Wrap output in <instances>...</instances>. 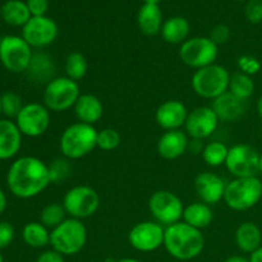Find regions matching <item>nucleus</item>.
I'll return each instance as SVG.
<instances>
[{
	"label": "nucleus",
	"mask_w": 262,
	"mask_h": 262,
	"mask_svg": "<svg viewBox=\"0 0 262 262\" xmlns=\"http://www.w3.org/2000/svg\"><path fill=\"white\" fill-rule=\"evenodd\" d=\"M15 237V230L8 222H0V250L12 245Z\"/></svg>",
	"instance_id": "39"
},
{
	"label": "nucleus",
	"mask_w": 262,
	"mask_h": 262,
	"mask_svg": "<svg viewBox=\"0 0 262 262\" xmlns=\"http://www.w3.org/2000/svg\"><path fill=\"white\" fill-rule=\"evenodd\" d=\"M189 137L183 129L165 130L158 141V154L165 160H177L187 152Z\"/></svg>",
	"instance_id": "19"
},
{
	"label": "nucleus",
	"mask_w": 262,
	"mask_h": 262,
	"mask_svg": "<svg viewBox=\"0 0 262 262\" xmlns=\"http://www.w3.org/2000/svg\"><path fill=\"white\" fill-rule=\"evenodd\" d=\"M230 76L222 64H210L194 71L191 79V86L194 94L206 100H215L229 90Z\"/></svg>",
	"instance_id": "5"
},
{
	"label": "nucleus",
	"mask_w": 262,
	"mask_h": 262,
	"mask_svg": "<svg viewBox=\"0 0 262 262\" xmlns=\"http://www.w3.org/2000/svg\"><path fill=\"white\" fill-rule=\"evenodd\" d=\"M114 262H142V261L137 260V258H130V257H125V258H122V260H118V261H114Z\"/></svg>",
	"instance_id": "48"
},
{
	"label": "nucleus",
	"mask_w": 262,
	"mask_h": 262,
	"mask_svg": "<svg viewBox=\"0 0 262 262\" xmlns=\"http://www.w3.org/2000/svg\"><path fill=\"white\" fill-rule=\"evenodd\" d=\"M258 171L262 174V154L260 155V163H258Z\"/></svg>",
	"instance_id": "50"
},
{
	"label": "nucleus",
	"mask_w": 262,
	"mask_h": 262,
	"mask_svg": "<svg viewBox=\"0 0 262 262\" xmlns=\"http://www.w3.org/2000/svg\"><path fill=\"white\" fill-rule=\"evenodd\" d=\"M73 110L78 122L91 125L96 124L104 115L102 101L96 95L92 94H81Z\"/></svg>",
	"instance_id": "22"
},
{
	"label": "nucleus",
	"mask_w": 262,
	"mask_h": 262,
	"mask_svg": "<svg viewBox=\"0 0 262 262\" xmlns=\"http://www.w3.org/2000/svg\"><path fill=\"white\" fill-rule=\"evenodd\" d=\"M209 37L216 43L217 46L225 43L230 37V30L227 25H216L210 31Z\"/></svg>",
	"instance_id": "40"
},
{
	"label": "nucleus",
	"mask_w": 262,
	"mask_h": 262,
	"mask_svg": "<svg viewBox=\"0 0 262 262\" xmlns=\"http://www.w3.org/2000/svg\"><path fill=\"white\" fill-rule=\"evenodd\" d=\"M164 247L171 257L189 261L202 253L205 248V237L200 229L184 222H179L165 228Z\"/></svg>",
	"instance_id": "2"
},
{
	"label": "nucleus",
	"mask_w": 262,
	"mask_h": 262,
	"mask_svg": "<svg viewBox=\"0 0 262 262\" xmlns=\"http://www.w3.org/2000/svg\"><path fill=\"white\" fill-rule=\"evenodd\" d=\"M87 243V228L82 220L67 217L50 232V246L63 256H74L81 252Z\"/></svg>",
	"instance_id": "4"
},
{
	"label": "nucleus",
	"mask_w": 262,
	"mask_h": 262,
	"mask_svg": "<svg viewBox=\"0 0 262 262\" xmlns=\"http://www.w3.org/2000/svg\"><path fill=\"white\" fill-rule=\"evenodd\" d=\"M137 23L141 32L145 35L154 36L160 33L164 23L160 7L156 4H143L138 10Z\"/></svg>",
	"instance_id": "24"
},
{
	"label": "nucleus",
	"mask_w": 262,
	"mask_h": 262,
	"mask_svg": "<svg viewBox=\"0 0 262 262\" xmlns=\"http://www.w3.org/2000/svg\"><path fill=\"white\" fill-rule=\"evenodd\" d=\"M260 154L250 145L238 143L229 147L225 168L234 178L257 177Z\"/></svg>",
	"instance_id": "12"
},
{
	"label": "nucleus",
	"mask_w": 262,
	"mask_h": 262,
	"mask_svg": "<svg viewBox=\"0 0 262 262\" xmlns=\"http://www.w3.org/2000/svg\"><path fill=\"white\" fill-rule=\"evenodd\" d=\"M122 142L120 133L114 128H104L97 133V147L102 151H113Z\"/></svg>",
	"instance_id": "36"
},
{
	"label": "nucleus",
	"mask_w": 262,
	"mask_h": 262,
	"mask_svg": "<svg viewBox=\"0 0 262 262\" xmlns=\"http://www.w3.org/2000/svg\"><path fill=\"white\" fill-rule=\"evenodd\" d=\"M64 71H66V76L73 81L79 82L83 79L89 71V61L86 56L78 51L69 53L64 61Z\"/></svg>",
	"instance_id": "30"
},
{
	"label": "nucleus",
	"mask_w": 262,
	"mask_h": 262,
	"mask_svg": "<svg viewBox=\"0 0 262 262\" xmlns=\"http://www.w3.org/2000/svg\"><path fill=\"white\" fill-rule=\"evenodd\" d=\"M219 55V46L210 37L197 36L184 41L179 48V58L194 71L214 64Z\"/></svg>",
	"instance_id": "9"
},
{
	"label": "nucleus",
	"mask_w": 262,
	"mask_h": 262,
	"mask_svg": "<svg viewBox=\"0 0 262 262\" xmlns=\"http://www.w3.org/2000/svg\"><path fill=\"white\" fill-rule=\"evenodd\" d=\"M256 106H257V113H258V117H260L261 119H262V96L260 97V99L257 100V105H256Z\"/></svg>",
	"instance_id": "47"
},
{
	"label": "nucleus",
	"mask_w": 262,
	"mask_h": 262,
	"mask_svg": "<svg viewBox=\"0 0 262 262\" xmlns=\"http://www.w3.org/2000/svg\"><path fill=\"white\" fill-rule=\"evenodd\" d=\"M0 262H4V260H3V256H2V253H0Z\"/></svg>",
	"instance_id": "52"
},
{
	"label": "nucleus",
	"mask_w": 262,
	"mask_h": 262,
	"mask_svg": "<svg viewBox=\"0 0 262 262\" xmlns=\"http://www.w3.org/2000/svg\"><path fill=\"white\" fill-rule=\"evenodd\" d=\"M145 2V4H156L159 5V3L161 2V0H143Z\"/></svg>",
	"instance_id": "49"
},
{
	"label": "nucleus",
	"mask_w": 262,
	"mask_h": 262,
	"mask_svg": "<svg viewBox=\"0 0 262 262\" xmlns=\"http://www.w3.org/2000/svg\"><path fill=\"white\" fill-rule=\"evenodd\" d=\"M165 228L155 220L137 223L128 233V242L140 252H154L164 246Z\"/></svg>",
	"instance_id": "14"
},
{
	"label": "nucleus",
	"mask_w": 262,
	"mask_h": 262,
	"mask_svg": "<svg viewBox=\"0 0 262 262\" xmlns=\"http://www.w3.org/2000/svg\"><path fill=\"white\" fill-rule=\"evenodd\" d=\"M3 114V112H2V100H0V115Z\"/></svg>",
	"instance_id": "51"
},
{
	"label": "nucleus",
	"mask_w": 262,
	"mask_h": 262,
	"mask_svg": "<svg viewBox=\"0 0 262 262\" xmlns=\"http://www.w3.org/2000/svg\"><path fill=\"white\" fill-rule=\"evenodd\" d=\"M26 4L32 17H43L49 10V0H27Z\"/></svg>",
	"instance_id": "41"
},
{
	"label": "nucleus",
	"mask_w": 262,
	"mask_h": 262,
	"mask_svg": "<svg viewBox=\"0 0 262 262\" xmlns=\"http://www.w3.org/2000/svg\"><path fill=\"white\" fill-rule=\"evenodd\" d=\"M67 219V211L63 204L59 202H51L48 204L40 212V223L45 225L48 229H55Z\"/></svg>",
	"instance_id": "33"
},
{
	"label": "nucleus",
	"mask_w": 262,
	"mask_h": 262,
	"mask_svg": "<svg viewBox=\"0 0 262 262\" xmlns=\"http://www.w3.org/2000/svg\"><path fill=\"white\" fill-rule=\"evenodd\" d=\"M7 184L10 193L18 199H33L51 184L49 165L35 156H22L10 165Z\"/></svg>",
	"instance_id": "1"
},
{
	"label": "nucleus",
	"mask_w": 262,
	"mask_h": 262,
	"mask_svg": "<svg viewBox=\"0 0 262 262\" xmlns=\"http://www.w3.org/2000/svg\"><path fill=\"white\" fill-rule=\"evenodd\" d=\"M36 262H66L64 261V256L60 255L59 252L54 251L53 248L48 251H43L42 253H40Z\"/></svg>",
	"instance_id": "42"
},
{
	"label": "nucleus",
	"mask_w": 262,
	"mask_h": 262,
	"mask_svg": "<svg viewBox=\"0 0 262 262\" xmlns=\"http://www.w3.org/2000/svg\"><path fill=\"white\" fill-rule=\"evenodd\" d=\"M32 56V48L22 36L10 35L0 40V61L12 73L27 72Z\"/></svg>",
	"instance_id": "11"
},
{
	"label": "nucleus",
	"mask_w": 262,
	"mask_h": 262,
	"mask_svg": "<svg viewBox=\"0 0 262 262\" xmlns=\"http://www.w3.org/2000/svg\"><path fill=\"white\" fill-rule=\"evenodd\" d=\"M59 33L58 25L54 19L46 17H31L22 27V37L31 48L42 49L51 45Z\"/></svg>",
	"instance_id": "15"
},
{
	"label": "nucleus",
	"mask_w": 262,
	"mask_h": 262,
	"mask_svg": "<svg viewBox=\"0 0 262 262\" xmlns=\"http://www.w3.org/2000/svg\"><path fill=\"white\" fill-rule=\"evenodd\" d=\"M219 123V118L211 106H199L188 113L184 132L189 138L204 141L214 135Z\"/></svg>",
	"instance_id": "16"
},
{
	"label": "nucleus",
	"mask_w": 262,
	"mask_h": 262,
	"mask_svg": "<svg viewBox=\"0 0 262 262\" xmlns=\"http://www.w3.org/2000/svg\"><path fill=\"white\" fill-rule=\"evenodd\" d=\"M61 204L69 217L84 220L96 214L101 205V199L92 187L74 186L66 192Z\"/></svg>",
	"instance_id": "8"
},
{
	"label": "nucleus",
	"mask_w": 262,
	"mask_h": 262,
	"mask_svg": "<svg viewBox=\"0 0 262 262\" xmlns=\"http://www.w3.org/2000/svg\"><path fill=\"white\" fill-rule=\"evenodd\" d=\"M262 199V182L257 177L233 178L227 182L224 202L234 211L252 209Z\"/></svg>",
	"instance_id": "6"
},
{
	"label": "nucleus",
	"mask_w": 262,
	"mask_h": 262,
	"mask_svg": "<svg viewBox=\"0 0 262 262\" xmlns=\"http://www.w3.org/2000/svg\"><path fill=\"white\" fill-rule=\"evenodd\" d=\"M91 262H101V261H91Z\"/></svg>",
	"instance_id": "54"
},
{
	"label": "nucleus",
	"mask_w": 262,
	"mask_h": 262,
	"mask_svg": "<svg viewBox=\"0 0 262 262\" xmlns=\"http://www.w3.org/2000/svg\"><path fill=\"white\" fill-rule=\"evenodd\" d=\"M228 152H229V147L224 142L211 141V142L205 145L201 156L205 163L209 166H211V168H219V166L225 165Z\"/></svg>",
	"instance_id": "32"
},
{
	"label": "nucleus",
	"mask_w": 262,
	"mask_h": 262,
	"mask_svg": "<svg viewBox=\"0 0 262 262\" xmlns=\"http://www.w3.org/2000/svg\"><path fill=\"white\" fill-rule=\"evenodd\" d=\"M79 96L81 89L78 82L68 78L67 76L55 77L46 83L42 95V104L50 112H67L73 109Z\"/></svg>",
	"instance_id": "7"
},
{
	"label": "nucleus",
	"mask_w": 262,
	"mask_h": 262,
	"mask_svg": "<svg viewBox=\"0 0 262 262\" xmlns=\"http://www.w3.org/2000/svg\"><path fill=\"white\" fill-rule=\"evenodd\" d=\"M97 133L95 125L77 122L68 125L59 138V150L68 160H79L90 155L97 147Z\"/></svg>",
	"instance_id": "3"
},
{
	"label": "nucleus",
	"mask_w": 262,
	"mask_h": 262,
	"mask_svg": "<svg viewBox=\"0 0 262 262\" xmlns=\"http://www.w3.org/2000/svg\"><path fill=\"white\" fill-rule=\"evenodd\" d=\"M238 2H246V0H238Z\"/></svg>",
	"instance_id": "53"
},
{
	"label": "nucleus",
	"mask_w": 262,
	"mask_h": 262,
	"mask_svg": "<svg viewBox=\"0 0 262 262\" xmlns=\"http://www.w3.org/2000/svg\"><path fill=\"white\" fill-rule=\"evenodd\" d=\"M227 182L217 174L211 171H202L194 179V189L202 202L207 205H216L224 200Z\"/></svg>",
	"instance_id": "18"
},
{
	"label": "nucleus",
	"mask_w": 262,
	"mask_h": 262,
	"mask_svg": "<svg viewBox=\"0 0 262 262\" xmlns=\"http://www.w3.org/2000/svg\"><path fill=\"white\" fill-rule=\"evenodd\" d=\"M228 91L232 92L235 97L241 99L242 101H247L255 92V82L251 76L237 72L230 76Z\"/></svg>",
	"instance_id": "31"
},
{
	"label": "nucleus",
	"mask_w": 262,
	"mask_h": 262,
	"mask_svg": "<svg viewBox=\"0 0 262 262\" xmlns=\"http://www.w3.org/2000/svg\"><path fill=\"white\" fill-rule=\"evenodd\" d=\"M28 77L40 83H49L55 73V64L51 56L45 53H35L27 69Z\"/></svg>",
	"instance_id": "27"
},
{
	"label": "nucleus",
	"mask_w": 262,
	"mask_h": 262,
	"mask_svg": "<svg viewBox=\"0 0 262 262\" xmlns=\"http://www.w3.org/2000/svg\"><path fill=\"white\" fill-rule=\"evenodd\" d=\"M188 109L179 100H166L159 105L155 112V120L164 130H176L184 128Z\"/></svg>",
	"instance_id": "17"
},
{
	"label": "nucleus",
	"mask_w": 262,
	"mask_h": 262,
	"mask_svg": "<svg viewBox=\"0 0 262 262\" xmlns=\"http://www.w3.org/2000/svg\"><path fill=\"white\" fill-rule=\"evenodd\" d=\"M238 69H239L241 73H245L247 76H255L260 72L261 69V63L257 58L252 55H242L238 58L237 60Z\"/></svg>",
	"instance_id": "37"
},
{
	"label": "nucleus",
	"mask_w": 262,
	"mask_h": 262,
	"mask_svg": "<svg viewBox=\"0 0 262 262\" xmlns=\"http://www.w3.org/2000/svg\"><path fill=\"white\" fill-rule=\"evenodd\" d=\"M148 210L154 220L164 228L182 222L184 205L179 196L166 189L154 192L148 199Z\"/></svg>",
	"instance_id": "10"
},
{
	"label": "nucleus",
	"mask_w": 262,
	"mask_h": 262,
	"mask_svg": "<svg viewBox=\"0 0 262 262\" xmlns=\"http://www.w3.org/2000/svg\"><path fill=\"white\" fill-rule=\"evenodd\" d=\"M204 148H205L204 141L197 140V138H189L187 151L192 152L193 155H201L202 151H204Z\"/></svg>",
	"instance_id": "43"
},
{
	"label": "nucleus",
	"mask_w": 262,
	"mask_h": 262,
	"mask_svg": "<svg viewBox=\"0 0 262 262\" xmlns=\"http://www.w3.org/2000/svg\"><path fill=\"white\" fill-rule=\"evenodd\" d=\"M224 262H250V260H248L247 257H245V256L233 255V256H229V257H228Z\"/></svg>",
	"instance_id": "45"
},
{
	"label": "nucleus",
	"mask_w": 262,
	"mask_h": 262,
	"mask_svg": "<svg viewBox=\"0 0 262 262\" xmlns=\"http://www.w3.org/2000/svg\"><path fill=\"white\" fill-rule=\"evenodd\" d=\"M50 123V110L40 102L26 104L15 118V124L20 133L31 138L42 136L49 129Z\"/></svg>",
	"instance_id": "13"
},
{
	"label": "nucleus",
	"mask_w": 262,
	"mask_h": 262,
	"mask_svg": "<svg viewBox=\"0 0 262 262\" xmlns=\"http://www.w3.org/2000/svg\"><path fill=\"white\" fill-rule=\"evenodd\" d=\"M248 22L258 25L262 22V0H248L245 9Z\"/></svg>",
	"instance_id": "38"
},
{
	"label": "nucleus",
	"mask_w": 262,
	"mask_h": 262,
	"mask_svg": "<svg viewBox=\"0 0 262 262\" xmlns=\"http://www.w3.org/2000/svg\"><path fill=\"white\" fill-rule=\"evenodd\" d=\"M246 101L235 97L232 92L227 91L222 96L211 101V107L220 122H234L239 119L246 110Z\"/></svg>",
	"instance_id": "21"
},
{
	"label": "nucleus",
	"mask_w": 262,
	"mask_h": 262,
	"mask_svg": "<svg viewBox=\"0 0 262 262\" xmlns=\"http://www.w3.org/2000/svg\"><path fill=\"white\" fill-rule=\"evenodd\" d=\"M48 165L51 183H60V182H64L71 176L72 165L71 160H68V159L56 158Z\"/></svg>",
	"instance_id": "34"
},
{
	"label": "nucleus",
	"mask_w": 262,
	"mask_h": 262,
	"mask_svg": "<svg viewBox=\"0 0 262 262\" xmlns=\"http://www.w3.org/2000/svg\"><path fill=\"white\" fill-rule=\"evenodd\" d=\"M22 136L15 122L0 119V160H9L19 152Z\"/></svg>",
	"instance_id": "20"
},
{
	"label": "nucleus",
	"mask_w": 262,
	"mask_h": 262,
	"mask_svg": "<svg viewBox=\"0 0 262 262\" xmlns=\"http://www.w3.org/2000/svg\"><path fill=\"white\" fill-rule=\"evenodd\" d=\"M250 262H262V246L250 255Z\"/></svg>",
	"instance_id": "44"
},
{
	"label": "nucleus",
	"mask_w": 262,
	"mask_h": 262,
	"mask_svg": "<svg viewBox=\"0 0 262 262\" xmlns=\"http://www.w3.org/2000/svg\"><path fill=\"white\" fill-rule=\"evenodd\" d=\"M191 26L189 22L183 17H171L163 23L160 35L165 42L171 45H178L183 43L188 40Z\"/></svg>",
	"instance_id": "26"
},
{
	"label": "nucleus",
	"mask_w": 262,
	"mask_h": 262,
	"mask_svg": "<svg viewBox=\"0 0 262 262\" xmlns=\"http://www.w3.org/2000/svg\"><path fill=\"white\" fill-rule=\"evenodd\" d=\"M2 100V112L8 118H17L22 107L25 106L22 102V97L13 91H7L0 96Z\"/></svg>",
	"instance_id": "35"
},
{
	"label": "nucleus",
	"mask_w": 262,
	"mask_h": 262,
	"mask_svg": "<svg viewBox=\"0 0 262 262\" xmlns=\"http://www.w3.org/2000/svg\"><path fill=\"white\" fill-rule=\"evenodd\" d=\"M5 209H7V196L0 189V214H3L5 211Z\"/></svg>",
	"instance_id": "46"
},
{
	"label": "nucleus",
	"mask_w": 262,
	"mask_h": 262,
	"mask_svg": "<svg viewBox=\"0 0 262 262\" xmlns=\"http://www.w3.org/2000/svg\"><path fill=\"white\" fill-rule=\"evenodd\" d=\"M237 247L243 253H252L261 247L262 232L257 224L252 222H245L237 228L234 234Z\"/></svg>",
	"instance_id": "23"
},
{
	"label": "nucleus",
	"mask_w": 262,
	"mask_h": 262,
	"mask_svg": "<svg viewBox=\"0 0 262 262\" xmlns=\"http://www.w3.org/2000/svg\"><path fill=\"white\" fill-rule=\"evenodd\" d=\"M212 220H214V212H212L211 206L205 202H192V204L184 206L182 222L196 228V229H205L211 224Z\"/></svg>",
	"instance_id": "25"
},
{
	"label": "nucleus",
	"mask_w": 262,
	"mask_h": 262,
	"mask_svg": "<svg viewBox=\"0 0 262 262\" xmlns=\"http://www.w3.org/2000/svg\"><path fill=\"white\" fill-rule=\"evenodd\" d=\"M50 229L40 222H31L25 225L22 238L27 246L32 248H43L50 245Z\"/></svg>",
	"instance_id": "29"
},
{
	"label": "nucleus",
	"mask_w": 262,
	"mask_h": 262,
	"mask_svg": "<svg viewBox=\"0 0 262 262\" xmlns=\"http://www.w3.org/2000/svg\"><path fill=\"white\" fill-rule=\"evenodd\" d=\"M0 14L5 23L13 27H23L31 19L27 4L22 0H8L3 4Z\"/></svg>",
	"instance_id": "28"
}]
</instances>
